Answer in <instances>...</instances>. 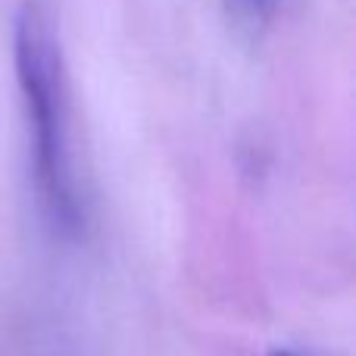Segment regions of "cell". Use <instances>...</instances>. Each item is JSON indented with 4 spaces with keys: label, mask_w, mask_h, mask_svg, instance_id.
Returning a JSON list of instances; mask_svg holds the SVG:
<instances>
[{
    "label": "cell",
    "mask_w": 356,
    "mask_h": 356,
    "mask_svg": "<svg viewBox=\"0 0 356 356\" xmlns=\"http://www.w3.org/2000/svg\"><path fill=\"white\" fill-rule=\"evenodd\" d=\"M247 3H250L253 10H266V6H269V0H247Z\"/></svg>",
    "instance_id": "2"
},
{
    "label": "cell",
    "mask_w": 356,
    "mask_h": 356,
    "mask_svg": "<svg viewBox=\"0 0 356 356\" xmlns=\"http://www.w3.org/2000/svg\"><path fill=\"white\" fill-rule=\"evenodd\" d=\"M13 66L31 125L35 188L54 232L75 238L85 228L69 125V91L60 31L41 0H25L13 22Z\"/></svg>",
    "instance_id": "1"
}]
</instances>
